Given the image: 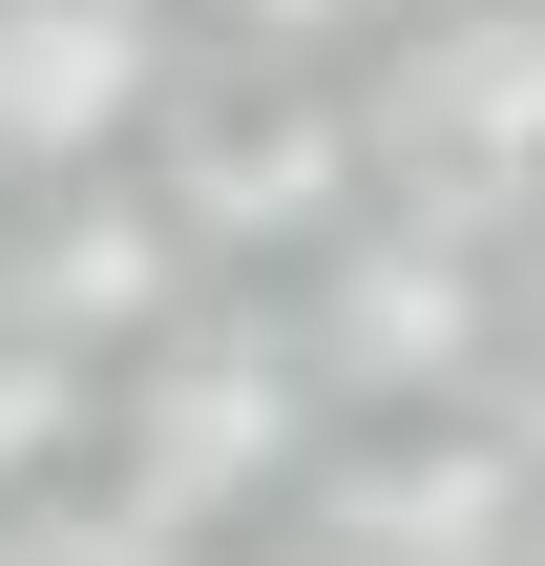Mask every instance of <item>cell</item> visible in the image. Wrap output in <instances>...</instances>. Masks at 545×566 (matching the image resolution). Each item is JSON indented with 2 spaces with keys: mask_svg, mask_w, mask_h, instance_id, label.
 Masks as SVG:
<instances>
[{
  "mask_svg": "<svg viewBox=\"0 0 545 566\" xmlns=\"http://www.w3.org/2000/svg\"><path fill=\"white\" fill-rule=\"evenodd\" d=\"M273 483H315V378H294V336L168 315L147 357H105V504H126V525L210 546V525L273 504Z\"/></svg>",
  "mask_w": 545,
  "mask_h": 566,
  "instance_id": "6da1fadb",
  "label": "cell"
},
{
  "mask_svg": "<svg viewBox=\"0 0 545 566\" xmlns=\"http://www.w3.org/2000/svg\"><path fill=\"white\" fill-rule=\"evenodd\" d=\"M483 357H504V273H483L462 231H315V315H294V378H315V399L441 420Z\"/></svg>",
  "mask_w": 545,
  "mask_h": 566,
  "instance_id": "7a4b0ae2",
  "label": "cell"
},
{
  "mask_svg": "<svg viewBox=\"0 0 545 566\" xmlns=\"http://www.w3.org/2000/svg\"><path fill=\"white\" fill-rule=\"evenodd\" d=\"M147 147H168L147 210L189 252H315V231H357V105L336 84H168Z\"/></svg>",
  "mask_w": 545,
  "mask_h": 566,
  "instance_id": "3957f363",
  "label": "cell"
},
{
  "mask_svg": "<svg viewBox=\"0 0 545 566\" xmlns=\"http://www.w3.org/2000/svg\"><path fill=\"white\" fill-rule=\"evenodd\" d=\"M545 462L504 420H357L315 462V566H525Z\"/></svg>",
  "mask_w": 545,
  "mask_h": 566,
  "instance_id": "277c9868",
  "label": "cell"
},
{
  "mask_svg": "<svg viewBox=\"0 0 545 566\" xmlns=\"http://www.w3.org/2000/svg\"><path fill=\"white\" fill-rule=\"evenodd\" d=\"M189 231L147 210V168H84V189H42V231H0V336H42V357H147L168 315H189Z\"/></svg>",
  "mask_w": 545,
  "mask_h": 566,
  "instance_id": "5b68a950",
  "label": "cell"
},
{
  "mask_svg": "<svg viewBox=\"0 0 545 566\" xmlns=\"http://www.w3.org/2000/svg\"><path fill=\"white\" fill-rule=\"evenodd\" d=\"M168 105V0H0V189L126 168Z\"/></svg>",
  "mask_w": 545,
  "mask_h": 566,
  "instance_id": "8992f818",
  "label": "cell"
},
{
  "mask_svg": "<svg viewBox=\"0 0 545 566\" xmlns=\"http://www.w3.org/2000/svg\"><path fill=\"white\" fill-rule=\"evenodd\" d=\"M0 566H189V546L126 525L105 483H0Z\"/></svg>",
  "mask_w": 545,
  "mask_h": 566,
  "instance_id": "52a82bcc",
  "label": "cell"
},
{
  "mask_svg": "<svg viewBox=\"0 0 545 566\" xmlns=\"http://www.w3.org/2000/svg\"><path fill=\"white\" fill-rule=\"evenodd\" d=\"M189 21H231L252 63H336V42H378L399 0H189Z\"/></svg>",
  "mask_w": 545,
  "mask_h": 566,
  "instance_id": "ba28073f",
  "label": "cell"
},
{
  "mask_svg": "<svg viewBox=\"0 0 545 566\" xmlns=\"http://www.w3.org/2000/svg\"><path fill=\"white\" fill-rule=\"evenodd\" d=\"M504 441H525V462H545V357H525V378H504Z\"/></svg>",
  "mask_w": 545,
  "mask_h": 566,
  "instance_id": "9c48e42d",
  "label": "cell"
},
{
  "mask_svg": "<svg viewBox=\"0 0 545 566\" xmlns=\"http://www.w3.org/2000/svg\"><path fill=\"white\" fill-rule=\"evenodd\" d=\"M525 566H545V525H525Z\"/></svg>",
  "mask_w": 545,
  "mask_h": 566,
  "instance_id": "30bf717a",
  "label": "cell"
}]
</instances>
